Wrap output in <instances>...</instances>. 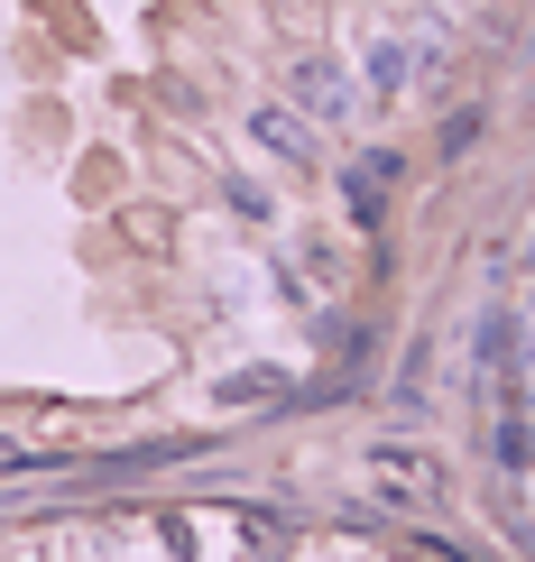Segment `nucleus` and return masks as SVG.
<instances>
[{"label":"nucleus","mask_w":535,"mask_h":562,"mask_svg":"<svg viewBox=\"0 0 535 562\" xmlns=\"http://www.w3.org/2000/svg\"><path fill=\"white\" fill-rule=\"evenodd\" d=\"M526 452H535V425L508 406V415H499V471H526Z\"/></svg>","instance_id":"6e6552de"},{"label":"nucleus","mask_w":535,"mask_h":562,"mask_svg":"<svg viewBox=\"0 0 535 562\" xmlns=\"http://www.w3.org/2000/svg\"><path fill=\"white\" fill-rule=\"evenodd\" d=\"M517 360H526V323L499 304V314L480 323V369H490V379H517Z\"/></svg>","instance_id":"39448f33"},{"label":"nucleus","mask_w":535,"mask_h":562,"mask_svg":"<svg viewBox=\"0 0 535 562\" xmlns=\"http://www.w3.org/2000/svg\"><path fill=\"white\" fill-rule=\"evenodd\" d=\"M287 102L323 130V121H342V111H352L360 92H352V75H342L333 56H296V65H287Z\"/></svg>","instance_id":"f257e3e1"},{"label":"nucleus","mask_w":535,"mask_h":562,"mask_svg":"<svg viewBox=\"0 0 535 562\" xmlns=\"http://www.w3.org/2000/svg\"><path fill=\"white\" fill-rule=\"evenodd\" d=\"M249 138H259L268 157H287V167H314V121L296 102H259L249 111Z\"/></svg>","instance_id":"f03ea898"},{"label":"nucleus","mask_w":535,"mask_h":562,"mask_svg":"<svg viewBox=\"0 0 535 562\" xmlns=\"http://www.w3.org/2000/svg\"><path fill=\"white\" fill-rule=\"evenodd\" d=\"M369 461H379V488H388V498H444V471H434L415 442H379Z\"/></svg>","instance_id":"7ed1b4c3"},{"label":"nucleus","mask_w":535,"mask_h":562,"mask_svg":"<svg viewBox=\"0 0 535 562\" xmlns=\"http://www.w3.org/2000/svg\"><path fill=\"white\" fill-rule=\"evenodd\" d=\"M388 184H398V157H388V148H369L360 167L342 176V203H352L360 222H379V213H388Z\"/></svg>","instance_id":"20e7f679"},{"label":"nucleus","mask_w":535,"mask_h":562,"mask_svg":"<svg viewBox=\"0 0 535 562\" xmlns=\"http://www.w3.org/2000/svg\"><path fill=\"white\" fill-rule=\"evenodd\" d=\"M287 396V369H231L222 379V406H277Z\"/></svg>","instance_id":"423d86ee"},{"label":"nucleus","mask_w":535,"mask_h":562,"mask_svg":"<svg viewBox=\"0 0 535 562\" xmlns=\"http://www.w3.org/2000/svg\"><path fill=\"white\" fill-rule=\"evenodd\" d=\"M406 75H415V56H406V46H369V83H379V92H406Z\"/></svg>","instance_id":"0eeeda50"}]
</instances>
